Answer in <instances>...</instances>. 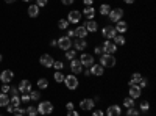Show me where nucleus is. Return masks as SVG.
Segmentation results:
<instances>
[{
    "label": "nucleus",
    "mask_w": 156,
    "mask_h": 116,
    "mask_svg": "<svg viewBox=\"0 0 156 116\" xmlns=\"http://www.w3.org/2000/svg\"><path fill=\"white\" fill-rule=\"evenodd\" d=\"M101 49H103V54L114 55V54H115V50H117V46H115L111 39H105V43L101 44Z\"/></svg>",
    "instance_id": "obj_4"
},
{
    "label": "nucleus",
    "mask_w": 156,
    "mask_h": 116,
    "mask_svg": "<svg viewBox=\"0 0 156 116\" xmlns=\"http://www.w3.org/2000/svg\"><path fill=\"white\" fill-rule=\"evenodd\" d=\"M9 105L12 107H20V97L19 96H14V97H9Z\"/></svg>",
    "instance_id": "obj_30"
},
{
    "label": "nucleus",
    "mask_w": 156,
    "mask_h": 116,
    "mask_svg": "<svg viewBox=\"0 0 156 116\" xmlns=\"http://www.w3.org/2000/svg\"><path fill=\"white\" fill-rule=\"evenodd\" d=\"M0 63H2V54H0Z\"/></svg>",
    "instance_id": "obj_57"
},
{
    "label": "nucleus",
    "mask_w": 156,
    "mask_h": 116,
    "mask_svg": "<svg viewBox=\"0 0 156 116\" xmlns=\"http://www.w3.org/2000/svg\"><path fill=\"white\" fill-rule=\"evenodd\" d=\"M109 11H111V6H109L108 3H103V5L100 6V14H101V16H108Z\"/></svg>",
    "instance_id": "obj_27"
},
{
    "label": "nucleus",
    "mask_w": 156,
    "mask_h": 116,
    "mask_svg": "<svg viewBox=\"0 0 156 116\" xmlns=\"http://www.w3.org/2000/svg\"><path fill=\"white\" fill-rule=\"evenodd\" d=\"M94 105H95V102L92 99H83V100H80V108L84 110V111L94 110Z\"/></svg>",
    "instance_id": "obj_13"
},
{
    "label": "nucleus",
    "mask_w": 156,
    "mask_h": 116,
    "mask_svg": "<svg viewBox=\"0 0 156 116\" xmlns=\"http://www.w3.org/2000/svg\"><path fill=\"white\" fill-rule=\"evenodd\" d=\"M66 116H80V113H78V111H75V110H69Z\"/></svg>",
    "instance_id": "obj_46"
},
{
    "label": "nucleus",
    "mask_w": 156,
    "mask_h": 116,
    "mask_svg": "<svg viewBox=\"0 0 156 116\" xmlns=\"http://www.w3.org/2000/svg\"><path fill=\"white\" fill-rule=\"evenodd\" d=\"M53 79H55V82H56V83H62V82H64V74H62L61 71H55Z\"/></svg>",
    "instance_id": "obj_28"
},
{
    "label": "nucleus",
    "mask_w": 156,
    "mask_h": 116,
    "mask_svg": "<svg viewBox=\"0 0 156 116\" xmlns=\"http://www.w3.org/2000/svg\"><path fill=\"white\" fill-rule=\"evenodd\" d=\"M17 89H19V93H22V94H28V93L31 91V83H30V80H27V79L20 80Z\"/></svg>",
    "instance_id": "obj_10"
},
{
    "label": "nucleus",
    "mask_w": 156,
    "mask_h": 116,
    "mask_svg": "<svg viewBox=\"0 0 156 116\" xmlns=\"http://www.w3.org/2000/svg\"><path fill=\"white\" fill-rule=\"evenodd\" d=\"M14 110H16V107H12V105H9V104L6 105V111H8V113H12Z\"/></svg>",
    "instance_id": "obj_50"
},
{
    "label": "nucleus",
    "mask_w": 156,
    "mask_h": 116,
    "mask_svg": "<svg viewBox=\"0 0 156 116\" xmlns=\"http://www.w3.org/2000/svg\"><path fill=\"white\" fill-rule=\"evenodd\" d=\"M81 16H84L87 21H92L95 17V8L94 6H86L83 11H81Z\"/></svg>",
    "instance_id": "obj_19"
},
{
    "label": "nucleus",
    "mask_w": 156,
    "mask_h": 116,
    "mask_svg": "<svg viewBox=\"0 0 156 116\" xmlns=\"http://www.w3.org/2000/svg\"><path fill=\"white\" fill-rule=\"evenodd\" d=\"M25 113H27L28 116H37L39 114L36 107H27V108H25Z\"/></svg>",
    "instance_id": "obj_34"
},
{
    "label": "nucleus",
    "mask_w": 156,
    "mask_h": 116,
    "mask_svg": "<svg viewBox=\"0 0 156 116\" xmlns=\"http://www.w3.org/2000/svg\"><path fill=\"white\" fill-rule=\"evenodd\" d=\"M64 85H66V88L67 89H76L78 88V85H80V82H78V79H76V75L75 74H69V75H64V82H62Z\"/></svg>",
    "instance_id": "obj_2"
},
{
    "label": "nucleus",
    "mask_w": 156,
    "mask_h": 116,
    "mask_svg": "<svg viewBox=\"0 0 156 116\" xmlns=\"http://www.w3.org/2000/svg\"><path fill=\"white\" fill-rule=\"evenodd\" d=\"M123 2H125V3H128V5H131V3H134V2H136V0H123Z\"/></svg>",
    "instance_id": "obj_54"
},
{
    "label": "nucleus",
    "mask_w": 156,
    "mask_h": 116,
    "mask_svg": "<svg viewBox=\"0 0 156 116\" xmlns=\"http://www.w3.org/2000/svg\"><path fill=\"white\" fill-rule=\"evenodd\" d=\"M8 91H9V85H8V83H3V86L0 88V93H5V94H8Z\"/></svg>",
    "instance_id": "obj_43"
},
{
    "label": "nucleus",
    "mask_w": 156,
    "mask_h": 116,
    "mask_svg": "<svg viewBox=\"0 0 156 116\" xmlns=\"http://www.w3.org/2000/svg\"><path fill=\"white\" fill-rule=\"evenodd\" d=\"M9 104V96L5 93H0V107H6Z\"/></svg>",
    "instance_id": "obj_26"
},
{
    "label": "nucleus",
    "mask_w": 156,
    "mask_h": 116,
    "mask_svg": "<svg viewBox=\"0 0 156 116\" xmlns=\"http://www.w3.org/2000/svg\"><path fill=\"white\" fill-rule=\"evenodd\" d=\"M67 27H69L67 19H59V22H58V28H59V30H67Z\"/></svg>",
    "instance_id": "obj_33"
},
{
    "label": "nucleus",
    "mask_w": 156,
    "mask_h": 116,
    "mask_svg": "<svg viewBox=\"0 0 156 116\" xmlns=\"http://www.w3.org/2000/svg\"><path fill=\"white\" fill-rule=\"evenodd\" d=\"M22 2H30V0H22Z\"/></svg>",
    "instance_id": "obj_58"
},
{
    "label": "nucleus",
    "mask_w": 156,
    "mask_h": 116,
    "mask_svg": "<svg viewBox=\"0 0 156 116\" xmlns=\"http://www.w3.org/2000/svg\"><path fill=\"white\" fill-rule=\"evenodd\" d=\"M89 72H90V75H97V77H100V75H103L105 74V68L101 66V64H92V66L89 68Z\"/></svg>",
    "instance_id": "obj_14"
},
{
    "label": "nucleus",
    "mask_w": 156,
    "mask_h": 116,
    "mask_svg": "<svg viewBox=\"0 0 156 116\" xmlns=\"http://www.w3.org/2000/svg\"><path fill=\"white\" fill-rule=\"evenodd\" d=\"M36 108H37V113H39V114H44V116L53 113V104H51L50 100H42V102H39V105H37Z\"/></svg>",
    "instance_id": "obj_1"
},
{
    "label": "nucleus",
    "mask_w": 156,
    "mask_h": 116,
    "mask_svg": "<svg viewBox=\"0 0 156 116\" xmlns=\"http://www.w3.org/2000/svg\"><path fill=\"white\" fill-rule=\"evenodd\" d=\"M109 21L111 22H119V21H122V17H123V9L122 8H114V9H111L109 11Z\"/></svg>",
    "instance_id": "obj_6"
},
{
    "label": "nucleus",
    "mask_w": 156,
    "mask_h": 116,
    "mask_svg": "<svg viewBox=\"0 0 156 116\" xmlns=\"http://www.w3.org/2000/svg\"><path fill=\"white\" fill-rule=\"evenodd\" d=\"M75 2V0H61V3L62 5H66V6H69V5H72Z\"/></svg>",
    "instance_id": "obj_48"
},
{
    "label": "nucleus",
    "mask_w": 156,
    "mask_h": 116,
    "mask_svg": "<svg viewBox=\"0 0 156 116\" xmlns=\"http://www.w3.org/2000/svg\"><path fill=\"white\" fill-rule=\"evenodd\" d=\"M28 100H30V94H22L20 102H28Z\"/></svg>",
    "instance_id": "obj_47"
},
{
    "label": "nucleus",
    "mask_w": 156,
    "mask_h": 116,
    "mask_svg": "<svg viewBox=\"0 0 156 116\" xmlns=\"http://www.w3.org/2000/svg\"><path fill=\"white\" fill-rule=\"evenodd\" d=\"M47 3H48V0H36V6H39V8L47 6Z\"/></svg>",
    "instance_id": "obj_42"
},
{
    "label": "nucleus",
    "mask_w": 156,
    "mask_h": 116,
    "mask_svg": "<svg viewBox=\"0 0 156 116\" xmlns=\"http://www.w3.org/2000/svg\"><path fill=\"white\" fill-rule=\"evenodd\" d=\"M94 54H95V55H103V49H101V46H95Z\"/></svg>",
    "instance_id": "obj_44"
},
{
    "label": "nucleus",
    "mask_w": 156,
    "mask_h": 116,
    "mask_svg": "<svg viewBox=\"0 0 156 116\" xmlns=\"http://www.w3.org/2000/svg\"><path fill=\"white\" fill-rule=\"evenodd\" d=\"M114 28H115L117 35H122V33H125L128 30V24L125 21H119V22H115V27Z\"/></svg>",
    "instance_id": "obj_21"
},
{
    "label": "nucleus",
    "mask_w": 156,
    "mask_h": 116,
    "mask_svg": "<svg viewBox=\"0 0 156 116\" xmlns=\"http://www.w3.org/2000/svg\"><path fill=\"white\" fill-rule=\"evenodd\" d=\"M66 108H67V111H69V110H73V108H75L73 102H67V104H66Z\"/></svg>",
    "instance_id": "obj_49"
},
{
    "label": "nucleus",
    "mask_w": 156,
    "mask_h": 116,
    "mask_svg": "<svg viewBox=\"0 0 156 116\" xmlns=\"http://www.w3.org/2000/svg\"><path fill=\"white\" fill-rule=\"evenodd\" d=\"M137 86H139L140 89H142V88H147V86H148V80L145 79V77H142V79L139 80V83H137Z\"/></svg>",
    "instance_id": "obj_40"
},
{
    "label": "nucleus",
    "mask_w": 156,
    "mask_h": 116,
    "mask_svg": "<svg viewBox=\"0 0 156 116\" xmlns=\"http://www.w3.org/2000/svg\"><path fill=\"white\" fill-rule=\"evenodd\" d=\"M101 35L105 39H114V36L117 35L115 28L112 27V25H105V27L101 28Z\"/></svg>",
    "instance_id": "obj_7"
},
{
    "label": "nucleus",
    "mask_w": 156,
    "mask_h": 116,
    "mask_svg": "<svg viewBox=\"0 0 156 116\" xmlns=\"http://www.w3.org/2000/svg\"><path fill=\"white\" fill-rule=\"evenodd\" d=\"M53 57H51L50 54H44V55H41V58H39V63L42 64L44 68H51L53 66Z\"/></svg>",
    "instance_id": "obj_11"
},
{
    "label": "nucleus",
    "mask_w": 156,
    "mask_h": 116,
    "mask_svg": "<svg viewBox=\"0 0 156 116\" xmlns=\"http://www.w3.org/2000/svg\"><path fill=\"white\" fill-rule=\"evenodd\" d=\"M67 22L69 24H78L81 21V11H78V9H72L69 11V14H67Z\"/></svg>",
    "instance_id": "obj_8"
},
{
    "label": "nucleus",
    "mask_w": 156,
    "mask_h": 116,
    "mask_svg": "<svg viewBox=\"0 0 156 116\" xmlns=\"http://www.w3.org/2000/svg\"><path fill=\"white\" fill-rule=\"evenodd\" d=\"M70 71H72V74H80V72H83V66H81V63H80V60H70Z\"/></svg>",
    "instance_id": "obj_16"
},
{
    "label": "nucleus",
    "mask_w": 156,
    "mask_h": 116,
    "mask_svg": "<svg viewBox=\"0 0 156 116\" xmlns=\"http://www.w3.org/2000/svg\"><path fill=\"white\" fill-rule=\"evenodd\" d=\"M139 110H140V111H148V110H150V104H148L147 100H142L140 105H139Z\"/></svg>",
    "instance_id": "obj_37"
},
{
    "label": "nucleus",
    "mask_w": 156,
    "mask_h": 116,
    "mask_svg": "<svg viewBox=\"0 0 156 116\" xmlns=\"http://www.w3.org/2000/svg\"><path fill=\"white\" fill-rule=\"evenodd\" d=\"M12 79H14V72L12 71H9V69H6V71H3L2 74H0V82L2 83H11L12 82Z\"/></svg>",
    "instance_id": "obj_12"
},
{
    "label": "nucleus",
    "mask_w": 156,
    "mask_h": 116,
    "mask_svg": "<svg viewBox=\"0 0 156 116\" xmlns=\"http://www.w3.org/2000/svg\"><path fill=\"white\" fill-rule=\"evenodd\" d=\"M28 94H30V100H39L41 99V93L39 91H30Z\"/></svg>",
    "instance_id": "obj_38"
},
{
    "label": "nucleus",
    "mask_w": 156,
    "mask_h": 116,
    "mask_svg": "<svg viewBox=\"0 0 156 116\" xmlns=\"http://www.w3.org/2000/svg\"><path fill=\"white\" fill-rule=\"evenodd\" d=\"M12 114H14V116H23L25 114V108H19L17 107L14 111H12Z\"/></svg>",
    "instance_id": "obj_41"
},
{
    "label": "nucleus",
    "mask_w": 156,
    "mask_h": 116,
    "mask_svg": "<svg viewBox=\"0 0 156 116\" xmlns=\"http://www.w3.org/2000/svg\"><path fill=\"white\" fill-rule=\"evenodd\" d=\"M83 74H84V77H89V75H90V72H89V69H86V71H83Z\"/></svg>",
    "instance_id": "obj_55"
},
{
    "label": "nucleus",
    "mask_w": 156,
    "mask_h": 116,
    "mask_svg": "<svg viewBox=\"0 0 156 116\" xmlns=\"http://www.w3.org/2000/svg\"><path fill=\"white\" fill-rule=\"evenodd\" d=\"M8 96H9V97L19 96V89H17L16 86H11V85H9V91H8Z\"/></svg>",
    "instance_id": "obj_35"
},
{
    "label": "nucleus",
    "mask_w": 156,
    "mask_h": 116,
    "mask_svg": "<svg viewBox=\"0 0 156 116\" xmlns=\"http://www.w3.org/2000/svg\"><path fill=\"white\" fill-rule=\"evenodd\" d=\"M92 116H105V113H103L100 108H97V110H92Z\"/></svg>",
    "instance_id": "obj_45"
},
{
    "label": "nucleus",
    "mask_w": 156,
    "mask_h": 116,
    "mask_svg": "<svg viewBox=\"0 0 156 116\" xmlns=\"http://www.w3.org/2000/svg\"><path fill=\"white\" fill-rule=\"evenodd\" d=\"M140 94H142V89L137 86V85H133V86H129V91H128V96L131 97V99H139L140 97Z\"/></svg>",
    "instance_id": "obj_18"
},
{
    "label": "nucleus",
    "mask_w": 156,
    "mask_h": 116,
    "mask_svg": "<svg viewBox=\"0 0 156 116\" xmlns=\"http://www.w3.org/2000/svg\"><path fill=\"white\" fill-rule=\"evenodd\" d=\"M72 46L75 47L76 52H78V50H80V52H83V50L87 47V41H86V39H83V38H76L75 43H73Z\"/></svg>",
    "instance_id": "obj_17"
},
{
    "label": "nucleus",
    "mask_w": 156,
    "mask_h": 116,
    "mask_svg": "<svg viewBox=\"0 0 156 116\" xmlns=\"http://www.w3.org/2000/svg\"><path fill=\"white\" fill-rule=\"evenodd\" d=\"M51 68H55V71H62L64 69V63L56 60V61H53V66H51Z\"/></svg>",
    "instance_id": "obj_36"
},
{
    "label": "nucleus",
    "mask_w": 156,
    "mask_h": 116,
    "mask_svg": "<svg viewBox=\"0 0 156 116\" xmlns=\"http://www.w3.org/2000/svg\"><path fill=\"white\" fill-rule=\"evenodd\" d=\"M100 64L103 68H114L115 66V57L109 54H103L100 57Z\"/></svg>",
    "instance_id": "obj_3"
},
{
    "label": "nucleus",
    "mask_w": 156,
    "mask_h": 116,
    "mask_svg": "<svg viewBox=\"0 0 156 116\" xmlns=\"http://www.w3.org/2000/svg\"><path fill=\"white\" fill-rule=\"evenodd\" d=\"M37 86L41 88V89H45V88L48 86V80L45 79V77H41V79L37 80Z\"/></svg>",
    "instance_id": "obj_31"
},
{
    "label": "nucleus",
    "mask_w": 156,
    "mask_h": 116,
    "mask_svg": "<svg viewBox=\"0 0 156 116\" xmlns=\"http://www.w3.org/2000/svg\"><path fill=\"white\" fill-rule=\"evenodd\" d=\"M56 41H58V46L56 47H59L61 50H64V52L69 50V49H72V39H70V38H67V36H61L59 39H56Z\"/></svg>",
    "instance_id": "obj_5"
},
{
    "label": "nucleus",
    "mask_w": 156,
    "mask_h": 116,
    "mask_svg": "<svg viewBox=\"0 0 156 116\" xmlns=\"http://www.w3.org/2000/svg\"><path fill=\"white\" fill-rule=\"evenodd\" d=\"M39 6H36V5H30L28 6V9H27V13H28V16L30 17H37L39 16Z\"/></svg>",
    "instance_id": "obj_23"
},
{
    "label": "nucleus",
    "mask_w": 156,
    "mask_h": 116,
    "mask_svg": "<svg viewBox=\"0 0 156 116\" xmlns=\"http://www.w3.org/2000/svg\"><path fill=\"white\" fill-rule=\"evenodd\" d=\"M83 3H84L86 6H92V3H94V0H83Z\"/></svg>",
    "instance_id": "obj_51"
},
{
    "label": "nucleus",
    "mask_w": 156,
    "mask_h": 116,
    "mask_svg": "<svg viewBox=\"0 0 156 116\" xmlns=\"http://www.w3.org/2000/svg\"><path fill=\"white\" fill-rule=\"evenodd\" d=\"M66 58H67V60H75V58H76V50H75V49L66 50Z\"/></svg>",
    "instance_id": "obj_32"
},
{
    "label": "nucleus",
    "mask_w": 156,
    "mask_h": 116,
    "mask_svg": "<svg viewBox=\"0 0 156 116\" xmlns=\"http://www.w3.org/2000/svg\"><path fill=\"white\" fill-rule=\"evenodd\" d=\"M50 46H51V47H56V46H58V41H56V39H51V41H50Z\"/></svg>",
    "instance_id": "obj_52"
},
{
    "label": "nucleus",
    "mask_w": 156,
    "mask_h": 116,
    "mask_svg": "<svg viewBox=\"0 0 156 116\" xmlns=\"http://www.w3.org/2000/svg\"><path fill=\"white\" fill-rule=\"evenodd\" d=\"M140 79H142V75H140L139 72H134V74H131V79H129V82H128V86H133V85H137Z\"/></svg>",
    "instance_id": "obj_24"
},
{
    "label": "nucleus",
    "mask_w": 156,
    "mask_h": 116,
    "mask_svg": "<svg viewBox=\"0 0 156 116\" xmlns=\"http://www.w3.org/2000/svg\"><path fill=\"white\" fill-rule=\"evenodd\" d=\"M66 36H67V38H72V36H75V35H73V30H67V35H66Z\"/></svg>",
    "instance_id": "obj_53"
},
{
    "label": "nucleus",
    "mask_w": 156,
    "mask_h": 116,
    "mask_svg": "<svg viewBox=\"0 0 156 116\" xmlns=\"http://www.w3.org/2000/svg\"><path fill=\"white\" fill-rule=\"evenodd\" d=\"M122 114V107H119V105H109L108 108H106V116H120Z\"/></svg>",
    "instance_id": "obj_15"
},
{
    "label": "nucleus",
    "mask_w": 156,
    "mask_h": 116,
    "mask_svg": "<svg viewBox=\"0 0 156 116\" xmlns=\"http://www.w3.org/2000/svg\"><path fill=\"white\" fill-rule=\"evenodd\" d=\"M112 43H114L115 46H123V44L126 43V39H125V36H123V35H115Z\"/></svg>",
    "instance_id": "obj_25"
},
{
    "label": "nucleus",
    "mask_w": 156,
    "mask_h": 116,
    "mask_svg": "<svg viewBox=\"0 0 156 116\" xmlns=\"http://www.w3.org/2000/svg\"><path fill=\"white\" fill-rule=\"evenodd\" d=\"M80 63H81L83 68H90V66L95 63V58L90 55V54H83V55L80 57Z\"/></svg>",
    "instance_id": "obj_9"
},
{
    "label": "nucleus",
    "mask_w": 156,
    "mask_h": 116,
    "mask_svg": "<svg viewBox=\"0 0 156 116\" xmlns=\"http://www.w3.org/2000/svg\"><path fill=\"white\" fill-rule=\"evenodd\" d=\"M73 35H75L76 38H83V39H86V36H87V30H86L84 25H80V27H76V28L73 30Z\"/></svg>",
    "instance_id": "obj_22"
},
{
    "label": "nucleus",
    "mask_w": 156,
    "mask_h": 116,
    "mask_svg": "<svg viewBox=\"0 0 156 116\" xmlns=\"http://www.w3.org/2000/svg\"><path fill=\"white\" fill-rule=\"evenodd\" d=\"M84 27H86V30H87V33H95L97 30H98V22L97 21H87L86 24H84Z\"/></svg>",
    "instance_id": "obj_20"
},
{
    "label": "nucleus",
    "mask_w": 156,
    "mask_h": 116,
    "mask_svg": "<svg viewBox=\"0 0 156 116\" xmlns=\"http://www.w3.org/2000/svg\"><path fill=\"white\" fill-rule=\"evenodd\" d=\"M123 107L125 108H131V107H134V99H131V97H125L123 99Z\"/></svg>",
    "instance_id": "obj_29"
},
{
    "label": "nucleus",
    "mask_w": 156,
    "mask_h": 116,
    "mask_svg": "<svg viewBox=\"0 0 156 116\" xmlns=\"http://www.w3.org/2000/svg\"><path fill=\"white\" fill-rule=\"evenodd\" d=\"M126 116H139V110H137V108H134V107L128 108V111H126Z\"/></svg>",
    "instance_id": "obj_39"
},
{
    "label": "nucleus",
    "mask_w": 156,
    "mask_h": 116,
    "mask_svg": "<svg viewBox=\"0 0 156 116\" xmlns=\"http://www.w3.org/2000/svg\"><path fill=\"white\" fill-rule=\"evenodd\" d=\"M5 2H6V3H14L16 0H5Z\"/></svg>",
    "instance_id": "obj_56"
}]
</instances>
